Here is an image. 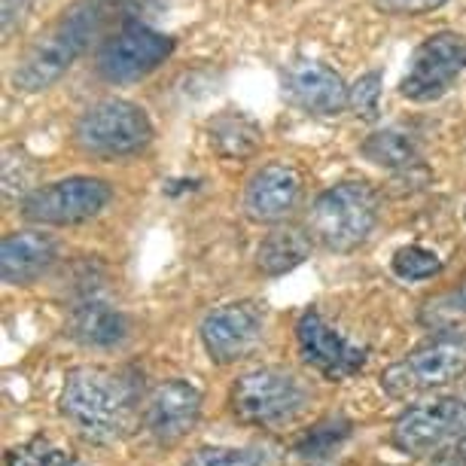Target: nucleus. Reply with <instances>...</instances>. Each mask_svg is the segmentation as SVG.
I'll return each mask as SVG.
<instances>
[{"label":"nucleus","mask_w":466,"mask_h":466,"mask_svg":"<svg viewBox=\"0 0 466 466\" xmlns=\"http://www.w3.org/2000/svg\"><path fill=\"white\" fill-rule=\"evenodd\" d=\"M183 466H262V457L250 448H198Z\"/></svg>","instance_id":"b1692460"},{"label":"nucleus","mask_w":466,"mask_h":466,"mask_svg":"<svg viewBox=\"0 0 466 466\" xmlns=\"http://www.w3.org/2000/svg\"><path fill=\"white\" fill-rule=\"evenodd\" d=\"M58 244L37 228L10 232L0 244V275L10 287H28L56 266Z\"/></svg>","instance_id":"f3484780"},{"label":"nucleus","mask_w":466,"mask_h":466,"mask_svg":"<svg viewBox=\"0 0 466 466\" xmlns=\"http://www.w3.org/2000/svg\"><path fill=\"white\" fill-rule=\"evenodd\" d=\"M287 92L299 107L314 116H336L348 107V86L320 61H293L287 70Z\"/></svg>","instance_id":"2eb2a0df"},{"label":"nucleus","mask_w":466,"mask_h":466,"mask_svg":"<svg viewBox=\"0 0 466 466\" xmlns=\"http://www.w3.org/2000/svg\"><path fill=\"white\" fill-rule=\"evenodd\" d=\"M378 223V196L369 183L348 180L323 189L308 210V235L329 253H350Z\"/></svg>","instance_id":"7ed1b4c3"},{"label":"nucleus","mask_w":466,"mask_h":466,"mask_svg":"<svg viewBox=\"0 0 466 466\" xmlns=\"http://www.w3.org/2000/svg\"><path fill=\"white\" fill-rule=\"evenodd\" d=\"M311 253V235L293 226L271 228L257 248V268L266 278H280L287 271L299 268Z\"/></svg>","instance_id":"a211bd4d"},{"label":"nucleus","mask_w":466,"mask_h":466,"mask_svg":"<svg viewBox=\"0 0 466 466\" xmlns=\"http://www.w3.org/2000/svg\"><path fill=\"white\" fill-rule=\"evenodd\" d=\"M451 302H454V311L457 314H466V287L457 289V293L451 296Z\"/></svg>","instance_id":"bb28decb"},{"label":"nucleus","mask_w":466,"mask_h":466,"mask_svg":"<svg viewBox=\"0 0 466 466\" xmlns=\"http://www.w3.org/2000/svg\"><path fill=\"white\" fill-rule=\"evenodd\" d=\"M67 336L83 348L95 350H110L119 348L128 339L131 323L126 311L101 296H86L83 302H76L67 314Z\"/></svg>","instance_id":"dca6fc26"},{"label":"nucleus","mask_w":466,"mask_h":466,"mask_svg":"<svg viewBox=\"0 0 466 466\" xmlns=\"http://www.w3.org/2000/svg\"><path fill=\"white\" fill-rule=\"evenodd\" d=\"M296 341L299 354L311 369H318L323 378L329 381H348L354 378L360 369L366 366V348L354 345L348 336L332 327L320 311L308 308V311L296 323Z\"/></svg>","instance_id":"9b49d317"},{"label":"nucleus","mask_w":466,"mask_h":466,"mask_svg":"<svg viewBox=\"0 0 466 466\" xmlns=\"http://www.w3.org/2000/svg\"><path fill=\"white\" fill-rule=\"evenodd\" d=\"M457 439H466V387L406 409L390 430L393 448L411 457L436 454Z\"/></svg>","instance_id":"0eeeda50"},{"label":"nucleus","mask_w":466,"mask_h":466,"mask_svg":"<svg viewBox=\"0 0 466 466\" xmlns=\"http://www.w3.org/2000/svg\"><path fill=\"white\" fill-rule=\"evenodd\" d=\"M210 147L217 149L223 159H244L253 149L259 147L262 131L253 119H248L244 113H219V116L208 126Z\"/></svg>","instance_id":"aec40b11"},{"label":"nucleus","mask_w":466,"mask_h":466,"mask_svg":"<svg viewBox=\"0 0 466 466\" xmlns=\"http://www.w3.org/2000/svg\"><path fill=\"white\" fill-rule=\"evenodd\" d=\"M110 0H76L61 13V19L43 31L25 49V56L13 67V86L22 92H43L67 74V67L89 49L98 37Z\"/></svg>","instance_id":"f03ea898"},{"label":"nucleus","mask_w":466,"mask_h":466,"mask_svg":"<svg viewBox=\"0 0 466 466\" xmlns=\"http://www.w3.org/2000/svg\"><path fill=\"white\" fill-rule=\"evenodd\" d=\"M266 314L257 302H228L219 305L201 320V345L205 354L219 366L238 363L262 341Z\"/></svg>","instance_id":"ddd939ff"},{"label":"nucleus","mask_w":466,"mask_h":466,"mask_svg":"<svg viewBox=\"0 0 466 466\" xmlns=\"http://www.w3.org/2000/svg\"><path fill=\"white\" fill-rule=\"evenodd\" d=\"M201 402H205L201 390L187 378H168L159 387H153V393L144 400V411H140L147 436L162 448L183 442L198 424Z\"/></svg>","instance_id":"f8f14e48"},{"label":"nucleus","mask_w":466,"mask_h":466,"mask_svg":"<svg viewBox=\"0 0 466 466\" xmlns=\"http://www.w3.org/2000/svg\"><path fill=\"white\" fill-rule=\"evenodd\" d=\"M174 40L168 34L153 31L149 25L128 19L116 34H110L95 52V70L107 83H137L171 58Z\"/></svg>","instance_id":"6e6552de"},{"label":"nucleus","mask_w":466,"mask_h":466,"mask_svg":"<svg viewBox=\"0 0 466 466\" xmlns=\"http://www.w3.org/2000/svg\"><path fill=\"white\" fill-rule=\"evenodd\" d=\"M308 393L302 381L278 366H259L235 378L228 406L235 418L250 427H275L293 420L305 409Z\"/></svg>","instance_id":"20e7f679"},{"label":"nucleus","mask_w":466,"mask_h":466,"mask_svg":"<svg viewBox=\"0 0 466 466\" xmlns=\"http://www.w3.org/2000/svg\"><path fill=\"white\" fill-rule=\"evenodd\" d=\"M58 411L83 439L98 445L119 442L140 418V387L126 369L76 366L65 375Z\"/></svg>","instance_id":"f257e3e1"},{"label":"nucleus","mask_w":466,"mask_h":466,"mask_svg":"<svg viewBox=\"0 0 466 466\" xmlns=\"http://www.w3.org/2000/svg\"><path fill=\"white\" fill-rule=\"evenodd\" d=\"M466 67V40L451 31H439L415 49L409 74L402 76L400 95L409 101L430 104L451 92L461 70Z\"/></svg>","instance_id":"9d476101"},{"label":"nucleus","mask_w":466,"mask_h":466,"mask_svg":"<svg viewBox=\"0 0 466 466\" xmlns=\"http://www.w3.org/2000/svg\"><path fill=\"white\" fill-rule=\"evenodd\" d=\"M302 196V177L293 165L271 162L253 174L244 189V210L253 223H280L293 214Z\"/></svg>","instance_id":"4468645a"},{"label":"nucleus","mask_w":466,"mask_h":466,"mask_svg":"<svg viewBox=\"0 0 466 466\" xmlns=\"http://www.w3.org/2000/svg\"><path fill=\"white\" fill-rule=\"evenodd\" d=\"M393 275L402 280H430L442 271V259L433 250L420 248V244H409L393 253Z\"/></svg>","instance_id":"4be33fe9"},{"label":"nucleus","mask_w":466,"mask_h":466,"mask_svg":"<svg viewBox=\"0 0 466 466\" xmlns=\"http://www.w3.org/2000/svg\"><path fill=\"white\" fill-rule=\"evenodd\" d=\"M448 0H375V10L387 15H424L445 6Z\"/></svg>","instance_id":"393cba45"},{"label":"nucleus","mask_w":466,"mask_h":466,"mask_svg":"<svg viewBox=\"0 0 466 466\" xmlns=\"http://www.w3.org/2000/svg\"><path fill=\"white\" fill-rule=\"evenodd\" d=\"M74 140L83 153L98 156V159H116V156L140 153L153 140V122L137 104L107 98L83 110L74 126Z\"/></svg>","instance_id":"39448f33"},{"label":"nucleus","mask_w":466,"mask_h":466,"mask_svg":"<svg viewBox=\"0 0 466 466\" xmlns=\"http://www.w3.org/2000/svg\"><path fill=\"white\" fill-rule=\"evenodd\" d=\"M466 378V336L433 339L381 372V390L393 400H411Z\"/></svg>","instance_id":"423d86ee"},{"label":"nucleus","mask_w":466,"mask_h":466,"mask_svg":"<svg viewBox=\"0 0 466 466\" xmlns=\"http://www.w3.org/2000/svg\"><path fill=\"white\" fill-rule=\"evenodd\" d=\"M113 187L101 177H65L31 189L22 198V217L40 226H76L110 205Z\"/></svg>","instance_id":"1a4fd4ad"},{"label":"nucleus","mask_w":466,"mask_h":466,"mask_svg":"<svg viewBox=\"0 0 466 466\" xmlns=\"http://www.w3.org/2000/svg\"><path fill=\"white\" fill-rule=\"evenodd\" d=\"M427 466H466V439H457V442L445 445L442 451L433 454V461Z\"/></svg>","instance_id":"a878e982"},{"label":"nucleus","mask_w":466,"mask_h":466,"mask_svg":"<svg viewBox=\"0 0 466 466\" xmlns=\"http://www.w3.org/2000/svg\"><path fill=\"white\" fill-rule=\"evenodd\" d=\"M360 153H363L372 165L387 168V171H411L420 165L418 140L400 128H384V131L369 135L363 140V147H360Z\"/></svg>","instance_id":"6ab92c4d"},{"label":"nucleus","mask_w":466,"mask_h":466,"mask_svg":"<svg viewBox=\"0 0 466 466\" xmlns=\"http://www.w3.org/2000/svg\"><path fill=\"white\" fill-rule=\"evenodd\" d=\"M378 101H381V74H378V70H369V74H363L354 86H350L348 107L354 110L357 119L372 122V119H378Z\"/></svg>","instance_id":"5701e85b"},{"label":"nucleus","mask_w":466,"mask_h":466,"mask_svg":"<svg viewBox=\"0 0 466 466\" xmlns=\"http://www.w3.org/2000/svg\"><path fill=\"white\" fill-rule=\"evenodd\" d=\"M6 466H83V463L70 448L58 445L56 439L34 436L6 454Z\"/></svg>","instance_id":"412c9836"}]
</instances>
